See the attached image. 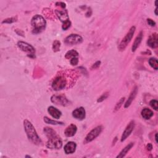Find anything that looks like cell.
Here are the masks:
<instances>
[{"instance_id": "6da1fadb", "label": "cell", "mask_w": 158, "mask_h": 158, "mask_svg": "<svg viewBox=\"0 0 158 158\" xmlns=\"http://www.w3.org/2000/svg\"><path fill=\"white\" fill-rule=\"evenodd\" d=\"M24 130L29 140L34 144L40 145L42 143V140L40 138L38 135L37 131L33 126L32 124L28 120H25L24 121Z\"/></svg>"}, {"instance_id": "7a4b0ae2", "label": "cell", "mask_w": 158, "mask_h": 158, "mask_svg": "<svg viewBox=\"0 0 158 158\" xmlns=\"http://www.w3.org/2000/svg\"><path fill=\"white\" fill-rule=\"evenodd\" d=\"M31 24L32 27V33L37 34L42 32L45 29L47 22L43 16L37 14L32 17Z\"/></svg>"}, {"instance_id": "3957f363", "label": "cell", "mask_w": 158, "mask_h": 158, "mask_svg": "<svg viewBox=\"0 0 158 158\" xmlns=\"http://www.w3.org/2000/svg\"><path fill=\"white\" fill-rule=\"evenodd\" d=\"M67 78L64 74H59L54 79L52 83V88L55 91L64 89L67 85Z\"/></svg>"}, {"instance_id": "277c9868", "label": "cell", "mask_w": 158, "mask_h": 158, "mask_svg": "<svg viewBox=\"0 0 158 158\" xmlns=\"http://www.w3.org/2000/svg\"><path fill=\"white\" fill-rule=\"evenodd\" d=\"M136 28L135 26H132L129 30V32L126 34V35L125 36V37L122 39V40L121 41V43L119 45V50L120 51H124L126 48L127 47L128 44L130 42V41L132 39L134 35L135 34Z\"/></svg>"}, {"instance_id": "5b68a950", "label": "cell", "mask_w": 158, "mask_h": 158, "mask_svg": "<svg viewBox=\"0 0 158 158\" xmlns=\"http://www.w3.org/2000/svg\"><path fill=\"white\" fill-rule=\"evenodd\" d=\"M46 145H47V148L50 149H59L62 147V141L60 137L58 135H56L53 137L48 138Z\"/></svg>"}, {"instance_id": "8992f818", "label": "cell", "mask_w": 158, "mask_h": 158, "mask_svg": "<svg viewBox=\"0 0 158 158\" xmlns=\"http://www.w3.org/2000/svg\"><path fill=\"white\" fill-rule=\"evenodd\" d=\"M19 48L24 52H27L28 56L30 57H34L35 56V50L32 46L27 43L20 41L17 43Z\"/></svg>"}, {"instance_id": "52a82bcc", "label": "cell", "mask_w": 158, "mask_h": 158, "mask_svg": "<svg viewBox=\"0 0 158 158\" xmlns=\"http://www.w3.org/2000/svg\"><path fill=\"white\" fill-rule=\"evenodd\" d=\"M103 129V127L101 126H98V127H95L93 130H91L90 132L87 134L86 137H85L84 143H90L93 140H94L96 137H98L99 135H100Z\"/></svg>"}, {"instance_id": "ba28073f", "label": "cell", "mask_w": 158, "mask_h": 158, "mask_svg": "<svg viewBox=\"0 0 158 158\" xmlns=\"http://www.w3.org/2000/svg\"><path fill=\"white\" fill-rule=\"evenodd\" d=\"M51 101L52 103H53L56 105H60V106H68L70 103L68 98L64 95H52L51 98Z\"/></svg>"}, {"instance_id": "9c48e42d", "label": "cell", "mask_w": 158, "mask_h": 158, "mask_svg": "<svg viewBox=\"0 0 158 158\" xmlns=\"http://www.w3.org/2000/svg\"><path fill=\"white\" fill-rule=\"evenodd\" d=\"M83 42L82 37L77 34H71L64 39V42L68 45H74L80 44Z\"/></svg>"}, {"instance_id": "30bf717a", "label": "cell", "mask_w": 158, "mask_h": 158, "mask_svg": "<svg viewBox=\"0 0 158 158\" xmlns=\"http://www.w3.org/2000/svg\"><path fill=\"white\" fill-rule=\"evenodd\" d=\"M135 128V122L134 121H131L128 125L127 127L125 129L124 131L122 134V137H121V141L123 142L124 141L126 140L127 138L130 135V134L132 132L134 129Z\"/></svg>"}, {"instance_id": "8fae6325", "label": "cell", "mask_w": 158, "mask_h": 158, "mask_svg": "<svg viewBox=\"0 0 158 158\" xmlns=\"http://www.w3.org/2000/svg\"><path fill=\"white\" fill-rule=\"evenodd\" d=\"M85 115H86V113H85V110L83 107L77 108L72 112V116L78 120H83L85 118Z\"/></svg>"}, {"instance_id": "7c38bea8", "label": "cell", "mask_w": 158, "mask_h": 158, "mask_svg": "<svg viewBox=\"0 0 158 158\" xmlns=\"http://www.w3.org/2000/svg\"><path fill=\"white\" fill-rule=\"evenodd\" d=\"M55 12H56V14L57 16V17L63 23L69 21V17L68 16V13L67 10H65V9H62V10L56 9Z\"/></svg>"}, {"instance_id": "4fadbf2b", "label": "cell", "mask_w": 158, "mask_h": 158, "mask_svg": "<svg viewBox=\"0 0 158 158\" xmlns=\"http://www.w3.org/2000/svg\"><path fill=\"white\" fill-rule=\"evenodd\" d=\"M76 148H77V144L75 142L69 141L64 146V152L67 154H72L75 151Z\"/></svg>"}, {"instance_id": "5bb4252c", "label": "cell", "mask_w": 158, "mask_h": 158, "mask_svg": "<svg viewBox=\"0 0 158 158\" xmlns=\"http://www.w3.org/2000/svg\"><path fill=\"white\" fill-rule=\"evenodd\" d=\"M157 40H158L157 34H156V33H154V34L151 35L149 37V38H148V41H147V44L151 48H156L157 47V46H158Z\"/></svg>"}, {"instance_id": "9a60e30c", "label": "cell", "mask_w": 158, "mask_h": 158, "mask_svg": "<svg viewBox=\"0 0 158 158\" xmlns=\"http://www.w3.org/2000/svg\"><path fill=\"white\" fill-rule=\"evenodd\" d=\"M77 130V127L74 124H70L64 131L65 135L68 137L73 136L75 135Z\"/></svg>"}, {"instance_id": "2e32d148", "label": "cell", "mask_w": 158, "mask_h": 158, "mask_svg": "<svg viewBox=\"0 0 158 158\" xmlns=\"http://www.w3.org/2000/svg\"><path fill=\"white\" fill-rule=\"evenodd\" d=\"M48 112L52 117L54 119H59L62 115L61 112L58 110L57 108H55L54 106H50L48 108Z\"/></svg>"}, {"instance_id": "e0dca14e", "label": "cell", "mask_w": 158, "mask_h": 158, "mask_svg": "<svg viewBox=\"0 0 158 158\" xmlns=\"http://www.w3.org/2000/svg\"><path fill=\"white\" fill-rule=\"evenodd\" d=\"M137 91H138V88H137V87H135L133 89L132 91H131V93H130L127 101H126V104H125V105H124L125 108H128V107H129L130 106V104H131V103H132V101L134 100L136 96Z\"/></svg>"}, {"instance_id": "ac0fdd59", "label": "cell", "mask_w": 158, "mask_h": 158, "mask_svg": "<svg viewBox=\"0 0 158 158\" xmlns=\"http://www.w3.org/2000/svg\"><path fill=\"white\" fill-rule=\"evenodd\" d=\"M143 32H140V34H138V35L136 37V38H135V41L133 43V45H132V47H131V51H132V52H135L136 49L138 48V47H139V45H140L141 41H142V39H143Z\"/></svg>"}, {"instance_id": "d6986e66", "label": "cell", "mask_w": 158, "mask_h": 158, "mask_svg": "<svg viewBox=\"0 0 158 158\" xmlns=\"http://www.w3.org/2000/svg\"><path fill=\"white\" fill-rule=\"evenodd\" d=\"M141 116L143 119L148 120L153 116V112L148 108H144L141 113Z\"/></svg>"}, {"instance_id": "ffe728a7", "label": "cell", "mask_w": 158, "mask_h": 158, "mask_svg": "<svg viewBox=\"0 0 158 158\" xmlns=\"http://www.w3.org/2000/svg\"><path fill=\"white\" fill-rule=\"evenodd\" d=\"M134 145V143H129L128 145H127L126 147H125L120 152L119 154L117 156V158H122V157H124L125 156H126L127 153L129 152V151L131 149V148H132Z\"/></svg>"}, {"instance_id": "44dd1931", "label": "cell", "mask_w": 158, "mask_h": 158, "mask_svg": "<svg viewBox=\"0 0 158 158\" xmlns=\"http://www.w3.org/2000/svg\"><path fill=\"white\" fill-rule=\"evenodd\" d=\"M43 131H44L45 134L47 136L48 138H50L51 137H53L57 135L56 131L52 128H50V127H45Z\"/></svg>"}, {"instance_id": "7402d4cb", "label": "cell", "mask_w": 158, "mask_h": 158, "mask_svg": "<svg viewBox=\"0 0 158 158\" xmlns=\"http://www.w3.org/2000/svg\"><path fill=\"white\" fill-rule=\"evenodd\" d=\"M78 56V53L75 50H70L66 52L65 55V57L68 59H70L74 57H76Z\"/></svg>"}, {"instance_id": "603a6c76", "label": "cell", "mask_w": 158, "mask_h": 158, "mask_svg": "<svg viewBox=\"0 0 158 158\" xmlns=\"http://www.w3.org/2000/svg\"><path fill=\"white\" fill-rule=\"evenodd\" d=\"M44 121L45 123L48 124H51V125H64V124L61 122H58L55 120H52L49 119L47 117H44Z\"/></svg>"}, {"instance_id": "cb8c5ba5", "label": "cell", "mask_w": 158, "mask_h": 158, "mask_svg": "<svg viewBox=\"0 0 158 158\" xmlns=\"http://www.w3.org/2000/svg\"><path fill=\"white\" fill-rule=\"evenodd\" d=\"M149 64L151 68H153L154 70H157L158 69V63L157 59L152 57L150 58L149 60Z\"/></svg>"}, {"instance_id": "d4e9b609", "label": "cell", "mask_w": 158, "mask_h": 158, "mask_svg": "<svg viewBox=\"0 0 158 158\" xmlns=\"http://www.w3.org/2000/svg\"><path fill=\"white\" fill-rule=\"evenodd\" d=\"M61 48V42L58 40L54 41L53 43H52V51L54 52H57L60 50Z\"/></svg>"}, {"instance_id": "484cf974", "label": "cell", "mask_w": 158, "mask_h": 158, "mask_svg": "<svg viewBox=\"0 0 158 158\" xmlns=\"http://www.w3.org/2000/svg\"><path fill=\"white\" fill-rule=\"evenodd\" d=\"M124 101H125V98L123 97V98H122L117 103V104H116V106L114 108V111H118L119 109L121 108V107L122 106V104H123Z\"/></svg>"}, {"instance_id": "4316f807", "label": "cell", "mask_w": 158, "mask_h": 158, "mask_svg": "<svg viewBox=\"0 0 158 158\" xmlns=\"http://www.w3.org/2000/svg\"><path fill=\"white\" fill-rule=\"evenodd\" d=\"M109 94L108 92H106V93H103L100 98H99L98 99L97 102H98V103H101V102L103 101L104 100H106V99L108 98V97L109 96Z\"/></svg>"}, {"instance_id": "83f0119b", "label": "cell", "mask_w": 158, "mask_h": 158, "mask_svg": "<svg viewBox=\"0 0 158 158\" xmlns=\"http://www.w3.org/2000/svg\"><path fill=\"white\" fill-rule=\"evenodd\" d=\"M17 20V17H11V18H8L6 19H4V21L2 22V23H8V24H11L12 22H16Z\"/></svg>"}, {"instance_id": "f1b7e54d", "label": "cell", "mask_w": 158, "mask_h": 158, "mask_svg": "<svg viewBox=\"0 0 158 158\" xmlns=\"http://www.w3.org/2000/svg\"><path fill=\"white\" fill-rule=\"evenodd\" d=\"M150 106H151V108H153L154 110L157 111L158 109V102L157 100H151L149 103Z\"/></svg>"}, {"instance_id": "f546056e", "label": "cell", "mask_w": 158, "mask_h": 158, "mask_svg": "<svg viewBox=\"0 0 158 158\" xmlns=\"http://www.w3.org/2000/svg\"><path fill=\"white\" fill-rule=\"evenodd\" d=\"M70 25H71V22L69 20V21L63 23V24L62 25V28L64 30H66L70 27Z\"/></svg>"}, {"instance_id": "4dcf8cb0", "label": "cell", "mask_w": 158, "mask_h": 158, "mask_svg": "<svg viewBox=\"0 0 158 158\" xmlns=\"http://www.w3.org/2000/svg\"><path fill=\"white\" fill-rule=\"evenodd\" d=\"M78 63V57H74L71 59L70 60V64L72 65H77Z\"/></svg>"}, {"instance_id": "1f68e13d", "label": "cell", "mask_w": 158, "mask_h": 158, "mask_svg": "<svg viewBox=\"0 0 158 158\" xmlns=\"http://www.w3.org/2000/svg\"><path fill=\"white\" fill-rule=\"evenodd\" d=\"M101 64V61H97L96 62L95 64H93V65H92L91 69H97L98 68L100 67V65Z\"/></svg>"}, {"instance_id": "d6a6232c", "label": "cell", "mask_w": 158, "mask_h": 158, "mask_svg": "<svg viewBox=\"0 0 158 158\" xmlns=\"http://www.w3.org/2000/svg\"><path fill=\"white\" fill-rule=\"evenodd\" d=\"M147 22H148V25L151 26V27H154V26L156 25V22L154 21H153L152 19H147Z\"/></svg>"}, {"instance_id": "836d02e7", "label": "cell", "mask_w": 158, "mask_h": 158, "mask_svg": "<svg viewBox=\"0 0 158 158\" xmlns=\"http://www.w3.org/2000/svg\"><path fill=\"white\" fill-rule=\"evenodd\" d=\"M56 6H60V7L62 9H64L65 8V4L64 3H62V2H57L56 3Z\"/></svg>"}, {"instance_id": "e575fe53", "label": "cell", "mask_w": 158, "mask_h": 158, "mask_svg": "<svg viewBox=\"0 0 158 158\" xmlns=\"http://www.w3.org/2000/svg\"><path fill=\"white\" fill-rule=\"evenodd\" d=\"M147 148L148 151H151L152 150V148H153V146H152V144H150V143H148L147 144Z\"/></svg>"}, {"instance_id": "d590c367", "label": "cell", "mask_w": 158, "mask_h": 158, "mask_svg": "<svg viewBox=\"0 0 158 158\" xmlns=\"http://www.w3.org/2000/svg\"><path fill=\"white\" fill-rule=\"evenodd\" d=\"M155 140H156V142L157 143V134H156L155 135Z\"/></svg>"}, {"instance_id": "8d00e7d4", "label": "cell", "mask_w": 158, "mask_h": 158, "mask_svg": "<svg viewBox=\"0 0 158 158\" xmlns=\"http://www.w3.org/2000/svg\"><path fill=\"white\" fill-rule=\"evenodd\" d=\"M157 8L156 7V9H155V14H156V16H157Z\"/></svg>"}]
</instances>
